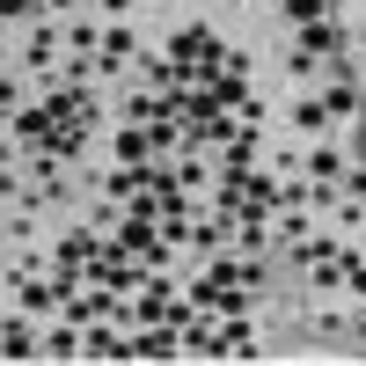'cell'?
Wrapping results in <instances>:
<instances>
[{
    "label": "cell",
    "instance_id": "10",
    "mask_svg": "<svg viewBox=\"0 0 366 366\" xmlns=\"http://www.w3.org/2000/svg\"><path fill=\"white\" fill-rule=\"evenodd\" d=\"M249 8H257V0H249Z\"/></svg>",
    "mask_w": 366,
    "mask_h": 366
},
{
    "label": "cell",
    "instance_id": "7",
    "mask_svg": "<svg viewBox=\"0 0 366 366\" xmlns=\"http://www.w3.org/2000/svg\"><path fill=\"white\" fill-rule=\"evenodd\" d=\"M66 44H74V51H103V29H96V22H74Z\"/></svg>",
    "mask_w": 366,
    "mask_h": 366
},
{
    "label": "cell",
    "instance_id": "6",
    "mask_svg": "<svg viewBox=\"0 0 366 366\" xmlns=\"http://www.w3.org/2000/svg\"><path fill=\"white\" fill-rule=\"evenodd\" d=\"M322 110H330V117H352V110H359V96H352V81H337V88H330V96H322Z\"/></svg>",
    "mask_w": 366,
    "mask_h": 366
},
{
    "label": "cell",
    "instance_id": "2",
    "mask_svg": "<svg viewBox=\"0 0 366 366\" xmlns=\"http://www.w3.org/2000/svg\"><path fill=\"white\" fill-rule=\"evenodd\" d=\"M51 117H59V125H74V132H88V125H96V96H88V88H59V96H51Z\"/></svg>",
    "mask_w": 366,
    "mask_h": 366
},
{
    "label": "cell",
    "instance_id": "9",
    "mask_svg": "<svg viewBox=\"0 0 366 366\" xmlns=\"http://www.w3.org/2000/svg\"><path fill=\"white\" fill-rule=\"evenodd\" d=\"M286 15H293V22H322L330 0H286Z\"/></svg>",
    "mask_w": 366,
    "mask_h": 366
},
{
    "label": "cell",
    "instance_id": "4",
    "mask_svg": "<svg viewBox=\"0 0 366 366\" xmlns=\"http://www.w3.org/2000/svg\"><path fill=\"white\" fill-rule=\"evenodd\" d=\"M132 51H139V44H132V29H103V51H96V59H103V66H125Z\"/></svg>",
    "mask_w": 366,
    "mask_h": 366
},
{
    "label": "cell",
    "instance_id": "1",
    "mask_svg": "<svg viewBox=\"0 0 366 366\" xmlns=\"http://www.w3.org/2000/svg\"><path fill=\"white\" fill-rule=\"evenodd\" d=\"M330 51H337V29H330V22H300V44L286 51V66L308 81V74H315V59H330Z\"/></svg>",
    "mask_w": 366,
    "mask_h": 366
},
{
    "label": "cell",
    "instance_id": "5",
    "mask_svg": "<svg viewBox=\"0 0 366 366\" xmlns=\"http://www.w3.org/2000/svg\"><path fill=\"white\" fill-rule=\"evenodd\" d=\"M293 125H300V132H322V125H337V117H330L322 96H315V103H300V110H293Z\"/></svg>",
    "mask_w": 366,
    "mask_h": 366
},
{
    "label": "cell",
    "instance_id": "8",
    "mask_svg": "<svg viewBox=\"0 0 366 366\" xmlns=\"http://www.w3.org/2000/svg\"><path fill=\"white\" fill-rule=\"evenodd\" d=\"M308 169H315V183H330L345 162H337V147H315V154H308Z\"/></svg>",
    "mask_w": 366,
    "mask_h": 366
},
{
    "label": "cell",
    "instance_id": "3",
    "mask_svg": "<svg viewBox=\"0 0 366 366\" xmlns=\"http://www.w3.org/2000/svg\"><path fill=\"white\" fill-rule=\"evenodd\" d=\"M0 352H8V359H37L44 345H37V337H29V322L15 315V322H8V337H0Z\"/></svg>",
    "mask_w": 366,
    "mask_h": 366
}]
</instances>
